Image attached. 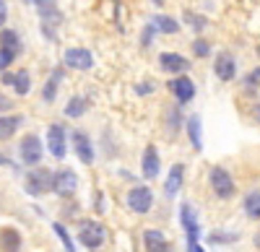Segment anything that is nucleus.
Masks as SVG:
<instances>
[{
	"label": "nucleus",
	"instance_id": "obj_32",
	"mask_svg": "<svg viewBox=\"0 0 260 252\" xmlns=\"http://www.w3.org/2000/svg\"><path fill=\"white\" fill-rule=\"evenodd\" d=\"M190 252H203V249L198 247V242H195V237H190Z\"/></svg>",
	"mask_w": 260,
	"mask_h": 252
},
{
	"label": "nucleus",
	"instance_id": "obj_28",
	"mask_svg": "<svg viewBox=\"0 0 260 252\" xmlns=\"http://www.w3.org/2000/svg\"><path fill=\"white\" fill-rule=\"evenodd\" d=\"M13 60H16V57H11L8 52H3V50H0V70H6V68L11 65Z\"/></svg>",
	"mask_w": 260,
	"mask_h": 252
},
{
	"label": "nucleus",
	"instance_id": "obj_3",
	"mask_svg": "<svg viewBox=\"0 0 260 252\" xmlns=\"http://www.w3.org/2000/svg\"><path fill=\"white\" fill-rule=\"evenodd\" d=\"M78 239L83 247H89V249H96L104 244L107 239V232H104V226L96 224V221H89V224H83L81 226V232H78Z\"/></svg>",
	"mask_w": 260,
	"mask_h": 252
},
{
	"label": "nucleus",
	"instance_id": "obj_15",
	"mask_svg": "<svg viewBox=\"0 0 260 252\" xmlns=\"http://www.w3.org/2000/svg\"><path fill=\"white\" fill-rule=\"evenodd\" d=\"M0 50L8 52L11 57H16L21 52V42H18V34L11 31V29H3L0 31Z\"/></svg>",
	"mask_w": 260,
	"mask_h": 252
},
{
	"label": "nucleus",
	"instance_id": "obj_18",
	"mask_svg": "<svg viewBox=\"0 0 260 252\" xmlns=\"http://www.w3.org/2000/svg\"><path fill=\"white\" fill-rule=\"evenodd\" d=\"M18 125H21V117H16V115H3L0 117V140H8L18 130Z\"/></svg>",
	"mask_w": 260,
	"mask_h": 252
},
{
	"label": "nucleus",
	"instance_id": "obj_27",
	"mask_svg": "<svg viewBox=\"0 0 260 252\" xmlns=\"http://www.w3.org/2000/svg\"><path fill=\"white\" fill-rule=\"evenodd\" d=\"M192 52L198 55V57H208V52H211V47L206 45L203 39H198V42H192Z\"/></svg>",
	"mask_w": 260,
	"mask_h": 252
},
{
	"label": "nucleus",
	"instance_id": "obj_34",
	"mask_svg": "<svg viewBox=\"0 0 260 252\" xmlns=\"http://www.w3.org/2000/svg\"><path fill=\"white\" fill-rule=\"evenodd\" d=\"M154 3H156V6H161V3H164V0H154Z\"/></svg>",
	"mask_w": 260,
	"mask_h": 252
},
{
	"label": "nucleus",
	"instance_id": "obj_30",
	"mask_svg": "<svg viewBox=\"0 0 260 252\" xmlns=\"http://www.w3.org/2000/svg\"><path fill=\"white\" fill-rule=\"evenodd\" d=\"M247 86H250V89H252V86L257 89V68H255V70H252V73L247 76Z\"/></svg>",
	"mask_w": 260,
	"mask_h": 252
},
{
	"label": "nucleus",
	"instance_id": "obj_5",
	"mask_svg": "<svg viewBox=\"0 0 260 252\" xmlns=\"http://www.w3.org/2000/svg\"><path fill=\"white\" fill-rule=\"evenodd\" d=\"M65 65L68 68H76V70H89L94 65V55L89 50H83V47H71V50H65Z\"/></svg>",
	"mask_w": 260,
	"mask_h": 252
},
{
	"label": "nucleus",
	"instance_id": "obj_7",
	"mask_svg": "<svg viewBox=\"0 0 260 252\" xmlns=\"http://www.w3.org/2000/svg\"><path fill=\"white\" fill-rule=\"evenodd\" d=\"M21 161L26 166H37L42 161V143L37 135H26L21 140Z\"/></svg>",
	"mask_w": 260,
	"mask_h": 252
},
{
	"label": "nucleus",
	"instance_id": "obj_9",
	"mask_svg": "<svg viewBox=\"0 0 260 252\" xmlns=\"http://www.w3.org/2000/svg\"><path fill=\"white\" fill-rule=\"evenodd\" d=\"M47 149L55 159H62L65 156V130L62 125H50L47 130Z\"/></svg>",
	"mask_w": 260,
	"mask_h": 252
},
{
	"label": "nucleus",
	"instance_id": "obj_26",
	"mask_svg": "<svg viewBox=\"0 0 260 252\" xmlns=\"http://www.w3.org/2000/svg\"><path fill=\"white\" fill-rule=\"evenodd\" d=\"M55 232H57V237L62 239L65 249H68V252H73V249H76V247H73V242H71V237H68V232L62 229V224H55Z\"/></svg>",
	"mask_w": 260,
	"mask_h": 252
},
{
	"label": "nucleus",
	"instance_id": "obj_6",
	"mask_svg": "<svg viewBox=\"0 0 260 252\" xmlns=\"http://www.w3.org/2000/svg\"><path fill=\"white\" fill-rule=\"evenodd\" d=\"M78 187V177L71 169H60L57 174H52V190L57 195H73Z\"/></svg>",
	"mask_w": 260,
	"mask_h": 252
},
{
	"label": "nucleus",
	"instance_id": "obj_11",
	"mask_svg": "<svg viewBox=\"0 0 260 252\" xmlns=\"http://www.w3.org/2000/svg\"><path fill=\"white\" fill-rule=\"evenodd\" d=\"M216 76H219L221 81H234V73H237V62L229 52H221L219 57H216V65H213Z\"/></svg>",
	"mask_w": 260,
	"mask_h": 252
},
{
	"label": "nucleus",
	"instance_id": "obj_17",
	"mask_svg": "<svg viewBox=\"0 0 260 252\" xmlns=\"http://www.w3.org/2000/svg\"><path fill=\"white\" fill-rule=\"evenodd\" d=\"M37 8L42 13V18H45V24L50 21V24H60V11L55 8V0H37Z\"/></svg>",
	"mask_w": 260,
	"mask_h": 252
},
{
	"label": "nucleus",
	"instance_id": "obj_25",
	"mask_svg": "<svg viewBox=\"0 0 260 252\" xmlns=\"http://www.w3.org/2000/svg\"><path fill=\"white\" fill-rule=\"evenodd\" d=\"M57 81H60V70H55V76L50 78V83H45V91H42L45 101H52V99H55V91H57Z\"/></svg>",
	"mask_w": 260,
	"mask_h": 252
},
{
	"label": "nucleus",
	"instance_id": "obj_29",
	"mask_svg": "<svg viewBox=\"0 0 260 252\" xmlns=\"http://www.w3.org/2000/svg\"><path fill=\"white\" fill-rule=\"evenodd\" d=\"M6 18H8V6L6 0H0V26H6Z\"/></svg>",
	"mask_w": 260,
	"mask_h": 252
},
{
	"label": "nucleus",
	"instance_id": "obj_2",
	"mask_svg": "<svg viewBox=\"0 0 260 252\" xmlns=\"http://www.w3.org/2000/svg\"><path fill=\"white\" fill-rule=\"evenodd\" d=\"M211 187H213V193L219 195L221 200H229L234 195V179H232V174L224 169V166H213L211 169Z\"/></svg>",
	"mask_w": 260,
	"mask_h": 252
},
{
	"label": "nucleus",
	"instance_id": "obj_23",
	"mask_svg": "<svg viewBox=\"0 0 260 252\" xmlns=\"http://www.w3.org/2000/svg\"><path fill=\"white\" fill-rule=\"evenodd\" d=\"M245 211H247L250 219H257V216H260V195H257V190L247 193V198H245Z\"/></svg>",
	"mask_w": 260,
	"mask_h": 252
},
{
	"label": "nucleus",
	"instance_id": "obj_16",
	"mask_svg": "<svg viewBox=\"0 0 260 252\" xmlns=\"http://www.w3.org/2000/svg\"><path fill=\"white\" fill-rule=\"evenodd\" d=\"M182 174H185V166H182V164H175V166H172V172H169V177H167V185H164L167 195H177V193H180V187H182Z\"/></svg>",
	"mask_w": 260,
	"mask_h": 252
},
{
	"label": "nucleus",
	"instance_id": "obj_22",
	"mask_svg": "<svg viewBox=\"0 0 260 252\" xmlns=\"http://www.w3.org/2000/svg\"><path fill=\"white\" fill-rule=\"evenodd\" d=\"M154 26H159L164 34H175V31H180V24L175 18H169V16H154V21H151Z\"/></svg>",
	"mask_w": 260,
	"mask_h": 252
},
{
	"label": "nucleus",
	"instance_id": "obj_21",
	"mask_svg": "<svg viewBox=\"0 0 260 252\" xmlns=\"http://www.w3.org/2000/svg\"><path fill=\"white\" fill-rule=\"evenodd\" d=\"M86 110H89V101H86L83 96H73L68 101V107H65V115H68V117H81Z\"/></svg>",
	"mask_w": 260,
	"mask_h": 252
},
{
	"label": "nucleus",
	"instance_id": "obj_24",
	"mask_svg": "<svg viewBox=\"0 0 260 252\" xmlns=\"http://www.w3.org/2000/svg\"><path fill=\"white\" fill-rule=\"evenodd\" d=\"M187 133H190V140L195 149H201L203 140H201V117H190L187 120Z\"/></svg>",
	"mask_w": 260,
	"mask_h": 252
},
{
	"label": "nucleus",
	"instance_id": "obj_33",
	"mask_svg": "<svg viewBox=\"0 0 260 252\" xmlns=\"http://www.w3.org/2000/svg\"><path fill=\"white\" fill-rule=\"evenodd\" d=\"M3 83H8V86H11V83H13V73H3Z\"/></svg>",
	"mask_w": 260,
	"mask_h": 252
},
{
	"label": "nucleus",
	"instance_id": "obj_13",
	"mask_svg": "<svg viewBox=\"0 0 260 252\" xmlns=\"http://www.w3.org/2000/svg\"><path fill=\"white\" fill-rule=\"evenodd\" d=\"M143 242H146V249L148 252H169V242L161 232H154V229H148V232L143 234Z\"/></svg>",
	"mask_w": 260,
	"mask_h": 252
},
{
	"label": "nucleus",
	"instance_id": "obj_20",
	"mask_svg": "<svg viewBox=\"0 0 260 252\" xmlns=\"http://www.w3.org/2000/svg\"><path fill=\"white\" fill-rule=\"evenodd\" d=\"M11 86L16 89V94L26 96V94H29V89H31V78H29V73H26V70L13 73V83H11Z\"/></svg>",
	"mask_w": 260,
	"mask_h": 252
},
{
	"label": "nucleus",
	"instance_id": "obj_12",
	"mask_svg": "<svg viewBox=\"0 0 260 252\" xmlns=\"http://www.w3.org/2000/svg\"><path fill=\"white\" fill-rule=\"evenodd\" d=\"M159 62H161V68H164L167 73H185V70L190 68V62H187L182 55H177V52H164V55L159 57Z\"/></svg>",
	"mask_w": 260,
	"mask_h": 252
},
{
	"label": "nucleus",
	"instance_id": "obj_8",
	"mask_svg": "<svg viewBox=\"0 0 260 252\" xmlns=\"http://www.w3.org/2000/svg\"><path fill=\"white\" fill-rule=\"evenodd\" d=\"M169 91L175 94V99H177L180 104H187V101L195 96V83H192L190 78H185V76L172 78V81H169Z\"/></svg>",
	"mask_w": 260,
	"mask_h": 252
},
{
	"label": "nucleus",
	"instance_id": "obj_31",
	"mask_svg": "<svg viewBox=\"0 0 260 252\" xmlns=\"http://www.w3.org/2000/svg\"><path fill=\"white\" fill-rule=\"evenodd\" d=\"M3 110H11V99H6L3 94H0V112Z\"/></svg>",
	"mask_w": 260,
	"mask_h": 252
},
{
	"label": "nucleus",
	"instance_id": "obj_10",
	"mask_svg": "<svg viewBox=\"0 0 260 252\" xmlns=\"http://www.w3.org/2000/svg\"><path fill=\"white\" fill-rule=\"evenodd\" d=\"M73 146H76V154L83 164H91L94 161V149H91V140L83 130H76L73 133Z\"/></svg>",
	"mask_w": 260,
	"mask_h": 252
},
{
	"label": "nucleus",
	"instance_id": "obj_4",
	"mask_svg": "<svg viewBox=\"0 0 260 252\" xmlns=\"http://www.w3.org/2000/svg\"><path fill=\"white\" fill-rule=\"evenodd\" d=\"M127 205H130V211H136V213H148L151 205H154V193L143 185L133 187V190L127 193Z\"/></svg>",
	"mask_w": 260,
	"mask_h": 252
},
{
	"label": "nucleus",
	"instance_id": "obj_1",
	"mask_svg": "<svg viewBox=\"0 0 260 252\" xmlns=\"http://www.w3.org/2000/svg\"><path fill=\"white\" fill-rule=\"evenodd\" d=\"M24 187H26L29 195H45V193H50L52 190V172L50 169H31L26 174Z\"/></svg>",
	"mask_w": 260,
	"mask_h": 252
},
{
	"label": "nucleus",
	"instance_id": "obj_19",
	"mask_svg": "<svg viewBox=\"0 0 260 252\" xmlns=\"http://www.w3.org/2000/svg\"><path fill=\"white\" fill-rule=\"evenodd\" d=\"M18 244H21V237L16 229H6L3 234H0V247L6 252H18Z\"/></svg>",
	"mask_w": 260,
	"mask_h": 252
},
{
	"label": "nucleus",
	"instance_id": "obj_14",
	"mask_svg": "<svg viewBox=\"0 0 260 252\" xmlns=\"http://www.w3.org/2000/svg\"><path fill=\"white\" fill-rule=\"evenodd\" d=\"M159 174V154L154 146H148V149L143 151V177L146 179H154Z\"/></svg>",
	"mask_w": 260,
	"mask_h": 252
}]
</instances>
